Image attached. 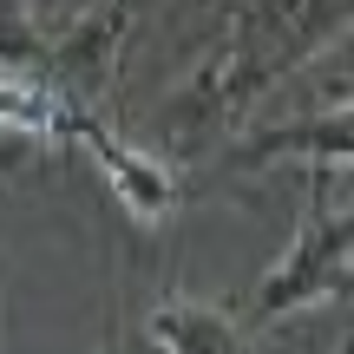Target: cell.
Segmentation results:
<instances>
[{
    "instance_id": "cell-1",
    "label": "cell",
    "mask_w": 354,
    "mask_h": 354,
    "mask_svg": "<svg viewBox=\"0 0 354 354\" xmlns=\"http://www.w3.org/2000/svg\"><path fill=\"white\" fill-rule=\"evenodd\" d=\"M348 282H354V177L315 171V190H308V210L289 250L250 295V328L263 335L315 302H335V295H348Z\"/></svg>"
},
{
    "instance_id": "cell-2",
    "label": "cell",
    "mask_w": 354,
    "mask_h": 354,
    "mask_svg": "<svg viewBox=\"0 0 354 354\" xmlns=\"http://www.w3.org/2000/svg\"><path fill=\"white\" fill-rule=\"evenodd\" d=\"M263 165L354 177V105H315V112L256 125L250 138H236V151H223V171H263Z\"/></svg>"
},
{
    "instance_id": "cell-3",
    "label": "cell",
    "mask_w": 354,
    "mask_h": 354,
    "mask_svg": "<svg viewBox=\"0 0 354 354\" xmlns=\"http://www.w3.org/2000/svg\"><path fill=\"white\" fill-rule=\"evenodd\" d=\"M66 145H79V151L99 165V177L112 184V197L125 203L145 230L165 223L177 203H184V177H177L165 158H151L145 145H131L125 131H112L105 118H73V138Z\"/></svg>"
},
{
    "instance_id": "cell-4",
    "label": "cell",
    "mask_w": 354,
    "mask_h": 354,
    "mask_svg": "<svg viewBox=\"0 0 354 354\" xmlns=\"http://www.w3.org/2000/svg\"><path fill=\"white\" fill-rule=\"evenodd\" d=\"M151 348L158 354H250V335L230 322L223 302H190V295H171V302L151 308Z\"/></svg>"
},
{
    "instance_id": "cell-5",
    "label": "cell",
    "mask_w": 354,
    "mask_h": 354,
    "mask_svg": "<svg viewBox=\"0 0 354 354\" xmlns=\"http://www.w3.org/2000/svg\"><path fill=\"white\" fill-rule=\"evenodd\" d=\"M66 26V7H20V0H0V66L7 73H39L46 59V39Z\"/></svg>"
}]
</instances>
